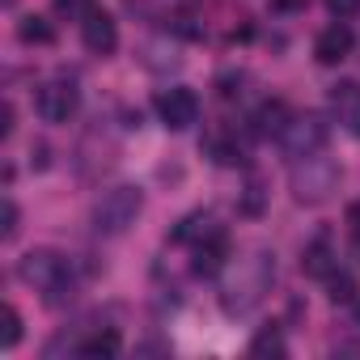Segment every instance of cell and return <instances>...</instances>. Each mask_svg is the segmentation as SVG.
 Listing matches in <instances>:
<instances>
[{"label":"cell","instance_id":"1","mask_svg":"<svg viewBox=\"0 0 360 360\" xmlns=\"http://www.w3.org/2000/svg\"><path fill=\"white\" fill-rule=\"evenodd\" d=\"M271 280H276V255L255 250V255L238 259L233 276H229L225 288H221V305H225V314H250V309L267 297Z\"/></svg>","mask_w":360,"mask_h":360},{"label":"cell","instance_id":"2","mask_svg":"<svg viewBox=\"0 0 360 360\" xmlns=\"http://www.w3.org/2000/svg\"><path fill=\"white\" fill-rule=\"evenodd\" d=\"M18 276H22L26 284H34L51 309H60V305H68V301L77 297L72 267H68V259H64L60 250H30V255H22Z\"/></svg>","mask_w":360,"mask_h":360},{"label":"cell","instance_id":"3","mask_svg":"<svg viewBox=\"0 0 360 360\" xmlns=\"http://www.w3.org/2000/svg\"><path fill=\"white\" fill-rule=\"evenodd\" d=\"M339 178H343L339 161H330L322 153L301 157L292 165V195H297V204H326L339 191Z\"/></svg>","mask_w":360,"mask_h":360},{"label":"cell","instance_id":"4","mask_svg":"<svg viewBox=\"0 0 360 360\" xmlns=\"http://www.w3.org/2000/svg\"><path fill=\"white\" fill-rule=\"evenodd\" d=\"M140 208H144V191L140 187H110V191H102L98 195V204H94V229L98 233H106V238H119V233H127L131 225H136V217H140Z\"/></svg>","mask_w":360,"mask_h":360},{"label":"cell","instance_id":"5","mask_svg":"<svg viewBox=\"0 0 360 360\" xmlns=\"http://www.w3.org/2000/svg\"><path fill=\"white\" fill-rule=\"evenodd\" d=\"M326 136H330V123H326L322 115L305 110V115H292V119H288V127H284L276 140H280L284 157L301 161V157H314V153H322V148H326Z\"/></svg>","mask_w":360,"mask_h":360},{"label":"cell","instance_id":"6","mask_svg":"<svg viewBox=\"0 0 360 360\" xmlns=\"http://www.w3.org/2000/svg\"><path fill=\"white\" fill-rule=\"evenodd\" d=\"M77 106H81V89H77V81H68V77L47 81V85L39 89V98H34V110H39L43 123H68V119L77 115Z\"/></svg>","mask_w":360,"mask_h":360},{"label":"cell","instance_id":"7","mask_svg":"<svg viewBox=\"0 0 360 360\" xmlns=\"http://www.w3.org/2000/svg\"><path fill=\"white\" fill-rule=\"evenodd\" d=\"M157 115L169 131H187L195 119H200V98L191 89H165L157 98Z\"/></svg>","mask_w":360,"mask_h":360},{"label":"cell","instance_id":"8","mask_svg":"<svg viewBox=\"0 0 360 360\" xmlns=\"http://www.w3.org/2000/svg\"><path fill=\"white\" fill-rule=\"evenodd\" d=\"M81 39L94 56H110L119 47V26L106 9H85L81 13Z\"/></svg>","mask_w":360,"mask_h":360},{"label":"cell","instance_id":"9","mask_svg":"<svg viewBox=\"0 0 360 360\" xmlns=\"http://www.w3.org/2000/svg\"><path fill=\"white\" fill-rule=\"evenodd\" d=\"M352 47H356L352 26L335 22V26H326V30L314 39V60H318V64H326V68H335V64H343V60L352 56Z\"/></svg>","mask_w":360,"mask_h":360},{"label":"cell","instance_id":"10","mask_svg":"<svg viewBox=\"0 0 360 360\" xmlns=\"http://www.w3.org/2000/svg\"><path fill=\"white\" fill-rule=\"evenodd\" d=\"M330 106H335L339 123L360 140V81H339V85H330Z\"/></svg>","mask_w":360,"mask_h":360},{"label":"cell","instance_id":"11","mask_svg":"<svg viewBox=\"0 0 360 360\" xmlns=\"http://www.w3.org/2000/svg\"><path fill=\"white\" fill-rule=\"evenodd\" d=\"M225 255H229L225 233H212L208 242H200V246H195V255H191V271L208 280V276H217V271L225 267Z\"/></svg>","mask_w":360,"mask_h":360},{"label":"cell","instance_id":"12","mask_svg":"<svg viewBox=\"0 0 360 360\" xmlns=\"http://www.w3.org/2000/svg\"><path fill=\"white\" fill-rule=\"evenodd\" d=\"M212 233H221L217 221H212V212H191V217L178 221V229H174L169 238H174L178 246H200V242H208Z\"/></svg>","mask_w":360,"mask_h":360},{"label":"cell","instance_id":"13","mask_svg":"<svg viewBox=\"0 0 360 360\" xmlns=\"http://www.w3.org/2000/svg\"><path fill=\"white\" fill-rule=\"evenodd\" d=\"M301 271H305V276H314V280H326V276L335 271V250H330L326 242L305 246V255H301Z\"/></svg>","mask_w":360,"mask_h":360},{"label":"cell","instance_id":"14","mask_svg":"<svg viewBox=\"0 0 360 360\" xmlns=\"http://www.w3.org/2000/svg\"><path fill=\"white\" fill-rule=\"evenodd\" d=\"M288 119H292V115H288L284 102H263L259 115H255V131H259V136H280V131L288 127Z\"/></svg>","mask_w":360,"mask_h":360},{"label":"cell","instance_id":"15","mask_svg":"<svg viewBox=\"0 0 360 360\" xmlns=\"http://www.w3.org/2000/svg\"><path fill=\"white\" fill-rule=\"evenodd\" d=\"M18 39L26 43V47H47V43H56V26L47 22V18H22L18 22Z\"/></svg>","mask_w":360,"mask_h":360},{"label":"cell","instance_id":"16","mask_svg":"<svg viewBox=\"0 0 360 360\" xmlns=\"http://www.w3.org/2000/svg\"><path fill=\"white\" fill-rule=\"evenodd\" d=\"M119 330H94L89 339H81L77 343V356H115L119 352Z\"/></svg>","mask_w":360,"mask_h":360},{"label":"cell","instance_id":"17","mask_svg":"<svg viewBox=\"0 0 360 360\" xmlns=\"http://www.w3.org/2000/svg\"><path fill=\"white\" fill-rule=\"evenodd\" d=\"M263 208H267V187H263V178H250L246 191L238 195V212L242 217H263Z\"/></svg>","mask_w":360,"mask_h":360},{"label":"cell","instance_id":"18","mask_svg":"<svg viewBox=\"0 0 360 360\" xmlns=\"http://www.w3.org/2000/svg\"><path fill=\"white\" fill-rule=\"evenodd\" d=\"M288 352V343H284V335L271 326V330H259L255 339H250V356H284Z\"/></svg>","mask_w":360,"mask_h":360},{"label":"cell","instance_id":"19","mask_svg":"<svg viewBox=\"0 0 360 360\" xmlns=\"http://www.w3.org/2000/svg\"><path fill=\"white\" fill-rule=\"evenodd\" d=\"M326 288H330L326 297H330L335 305H347V301H356V280H352L347 271H330V276H326Z\"/></svg>","mask_w":360,"mask_h":360},{"label":"cell","instance_id":"20","mask_svg":"<svg viewBox=\"0 0 360 360\" xmlns=\"http://www.w3.org/2000/svg\"><path fill=\"white\" fill-rule=\"evenodd\" d=\"M208 153H212L217 165H242L246 161V153H242L238 140H208Z\"/></svg>","mask_w":360,"mask_h":360},{"label":"cell","instance_id":"21","mask_svg":"<svg viewBox=\"0 0 360 360\" xmlns=\"http://www.w3.org/2000/svg\"><path fill=\"white\" fill-rule=\"evenodd\" d=\"M0 322H5V326H0V347H18V339H22V314L13 309V305H5V314H0Z\"/></svg>","mask_w":360,"mask_h":360},{"label":"cell","instance_id":"22","mask_svg":"<svg viewBox=\"0 0 360 360\" xmlns=\"http://www.w3.org/2000/svg\"><path fill=\"white\" fill-rule=\"evenodd\" d=\"M326 9H330L335 22H347V18L360 13V0H326Z\"/></svg>","mask_w":360,"mask_h":360},{"label":"cell","instance_id":"23","mask_svg":"<svg viewBox=\"0 0 360 360\" xmlns=\"http://www.w3.org/2000/svg\"><path fill=\"white\" fill-rule=\"evenodd\" d=\"M0 238H5V242L18 238V204L13 200H5V229H0Z\"/></svg>","mask_w":360,"mask_h":360},{"label":"cell","instance_id":"24","mask_svg":"<svg viewBox=\"0 0 360 360\" xmlns=\"http://www.w3.org/2000/svg\"><path fill=\"white\" fill-rule=\"evenodd\" d=\"M242 81H246L242 72H225V77L217 81V89H221V98H238V94H242V89H238Z\"/></svg>","mask_w":360,"mask_h":360},{"label":"cell","instance_id":"25","mask_svg":"<svg viewBox=\"0 0 360 360\" xmlns=\"http://www.w3.org/2000/svg\"><path fill=\"white\" fill-rule=\"evenodd\" d=\"M34 169H47V144H34Z\"/></svg>","mask_w":360,"mask_h":360},{"label":"cell","instance_id":"26","mask_svg":"<svg viewBox=\"0 0 360 360\" xmlns=\"http://www.w3.org/2000/svg\"><path fill=\"white\" fill-rule=\"evenodd\" d=\"M352 255H356V263H360V229H352Z\"/></svg>","mask_w":360,"mask_h":360},{"label":"cell","instance_id":"27","mask_svg":"<svg viewBox=\"0 0 360 360\" xmlns=\"http://www.w3.org/2000/svg\"><path fill=\"white\" fill-rule=\"evenodd\" d=\"M352 322L360 326V301H352Z\"/></svg>","mask_w":360,"mask_h":360}]
</instances>
